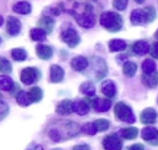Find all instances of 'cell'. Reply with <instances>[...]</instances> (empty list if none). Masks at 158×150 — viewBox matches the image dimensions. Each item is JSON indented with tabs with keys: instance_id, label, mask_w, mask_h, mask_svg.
<instances>
[{
	"instance_id": "1",
	"label": "cell",
	"mask_w": 158,
	"mask_h": 150,
	"mask_svg": "<svg viewBox=\"0 0 158 150\" xmlns=\"http://www.w3.org/2000/svg\"><path fill=\"white\" fill-rule=\"evenodd\" d=\"M79 132H80V128L77 123L68 122V120H60V122H54L52 125H49L48 136L53 141L58 143V141L74 138Z\"/></svg>"
},
{
	"instance_id": "2",
	"label": "cell",
	"mask_w": 158,
	"mask_h": 150,
	"mask_svg": "<svg viewBox=\"0 0 158 150\" xmlns=\"http://www.w3.org/2000/svg\"><path fill=\"white\" fill-rule=\"evenodd\" d=\"M70 12L75 17L79 26H81L84 28H90L95 25V16L91 11L90 5H88V4H77Z\"/></svg>"
},
{
	"instance_id": "3",
	"label": "cell",
	"mask_w": 158,
	"mask_h": 150,
	"mask_svg": "<svg viewBox=\"0 0 158 150\" xmlns=\"http://www.w3.org/2000/svg\"><path fill=\"white\" fill-rule=\"evenodd\" d=\"M100 23L110 32H117L122 27V17L112 11H106L100 15Z\"/></svg>"
},
{
	"instance_id": "4",
	"label": "cell",
	"mask_w": 158,
	"mask_h": 150,
	"mask_svg": "<svg viewBox=\"0 0 158 150\" xmlns=\"http://www.w3.org/2000/svg\"><path fill=\"white\" fill-rule=\"evenodd\" d=\"M114 112L117 119L126 122V123H133L135 122V114L128 105L125 102H117L114 107Z\"/></svg>"
},
{
	"instance_id": "5",
	"label": "cell",
	"mask_w": 158,
	"mask_h": 150,
	"mask_svg": "<svg viewBox=\"0 0 158 150\" xmlns=\"http://www.w3.org/2000/svg\"><path fill=\"white\" fill-rule=\"evenodd\" d=\"M60 38H62V41L64 42V43H67L69 47H75L78 43H79V41H80V38H79V36H78V33H77V31L73 28V27H68V28H65V30H63L62 31V33H60Z\"/></svg>"
},
{
	"instance_id": "6",
	"label": "cell",
	"mask_w": 158,
	"mask_h": 150,
	"mask_svg": "<svg viewBox=\"0 0 158 150\" xmlns=\"http://www.w3.org/2000/svg\"><path fill=\"white\" fill-rule=\"evenodd\" d=\"M40 75L41 74L36 68H25L20 74V79L25 85H31L40 77Z\"/></svg>"
},
{
	"instance_id": "7",
	"label": "cell",
	"mask_w": 158,
	"mask_h": 150,
	"mask_svg": "<svg viewBox=\"0 0 158 150\" xmlns=\"http://www.w3.org/2000/svg\"><path fill=\"white\" fill-rule=\"evenodd\" d=\"M102 146L105 150H121L122 141L116 134H110L102 140Z\"/></svg>"
},
{
	"instance_id": "8",
	"label": "cell",
	"mask_w": 158,
	"mask_h": 150,
	"mask_svg": "<svg viewBox=\"0 0 158 150\" xmlns=\"http://www.w3.org/2000/svg\"><path fill=\"white\" fill-rule=\"evenodd\" d=\"M142 138L152 145H158V130L153 127H146L142 130Z\"/></svg>"
},
{
	"instance_id": "9",
	"label": "cell",
	"mask_w": 158,
	"mask_h": 150,
	"mask_svg": "<svg viewBox=\"0 0 158 150\" xmlns=\"http://www.w3.org/2000/svg\"><path fill=\"white\" fill-rule=\"evenodd\" d=\"M6 31L11 36H16L20 33L21 31V22L14 17V16H9L7 17V21H6Z\"/></svg>"
},
{
	"instance_id": "10",
	"label": "cell",
	"mask_w": 158,
	"mask_h": 150,
	"mask_svg": "<svg viewBox=\"0 0 158 150\" xmlns=\"http://www.w3.org/2000/svg\"><path fill=\"white\" fill-rule=\"evenodd\" d=\"M73 103L70 100H63L60 101L58 105H57V108H56V112L60 116H68L72 112H74L73 109Z\"/></svg>"
},
{
	"instance_id": "11",
	"label": "cell",
	"mask_w": 158,
	"mask_h": 150,
	"mask_svg": "<svg viewBox=\"0 0 158 150\" xmlns=\"http://www.w3.org/2000/svg\"><path fill=\"white\" fill-rule=\"evenodd\" d=\"M91 106L96 112H106L111 107V101L109 98H94Z\"/></svg>"
},
{
	"instance_id": "12",
	"label": "cell",
	"mask_w": 158,
	"mask_h": 150,
	"mask_svg": "<svg viewBox=\"0 0 158 150\" xmlns=\"http://www.w3.org/2000/svg\"><path fill=\"white\" fill-rule=\"evenodd\" d=\"M70 65H72V68H73L75 71H83V70H85V69L88 68L89 60H88L86 58L79 55V57H75V58L72 59Z\"/></svg>"
},
{
	"instance_id": "13",
	"label": "cell",
	"mask_w": 158,
	"mask_h": 150,
	"mask_svg": "<svg viewBox=\"0 0 158 150\" xmlns=\"http://www.w3.org/2000/svg\"><path fill=\"white\" fill-rule=\"evenodd\" d=\"M157 120V112L153 108H146L141 113V122L143 124H153Z\"/></svg>"
},
{
	"instance_id": "14",
	"label": "cell",
	"mask_w": 158,
	"mask_h": 150,
	"mask_svg": "<svg viewBox=\"0 0 158 150\" xmlns=\"http://www.w3.org/2000/svg\"><path fill=\"white\" fill-rule=\"evenodd\" d=\"M36 54L38 58L43 59V60H47L49 59L52 55H53V49L49 47V45H46V44H38L36 47Z\"/></svg>"
},
{
	"instance_id": "15",
	"label": "cell",
	"mask_w": 158,
	"mask_h": 150,
	"mask_svg": "<svg viewBox=\"0 0 158 150\" xmlns=\"http://www.w3.org/2000/svg\"><path fill=\"white\" fill-rule=\"evenodd\" d=\"M131 22L133 25H142L144 22H147V16L144 10L141 9H136L131 12Z\"/></svg>"
},
{
	"instance_id": "16",
	"label": "cell",
	"mask_w": 158,
	"mask_h": 150,
	"mask_svg": "<svg viewBox=\"0 0 158 150\" xmlns=\"http://www.w3.org/2000/svg\"><path fill=\"white\" fill-rule=\"evenodd\" d=\"M64 77V70L59 65H52L49 73V80L52 82H60Z\"/></svg>"
},
{
	"instance_id": "17",
	"label": "cell",
	"mask_w": 158,
	"mask_h": 150,
	"mask_svg": "<svg viewBox=\"0 0 158 150\" xmlns=\"http://www.w3.org/2000/svg\"><path fill=\"white\" fill-rule=\"evenodd\" d=\"M101 92L106 97H114L116 93V86L111 80H105L101 85Z\"/></svg>"
},
{
	"instance_id": "18",
	"label": "cell",
	"mask_w": 158,
	"mask_h": 150,
	"mask_svg": "<svg viewBox=\"0 0 158 150\" xmlns=\"http://www.w3.org/2000/svg\"><path fill=\"white\" fill-rule=\"evenodd\" d=\"M38 27L43 28L47 33H51L53 31V27H54V21L49 16H42L38 20Z\"/></svg>"
},
{
	"instance_id": "19",
	"label": "cell",
	"mask_w": 158,
	"mask_h": 150,
	"mask_svg": "<svg viewBox=\"0 0 158 150\" xmlns=\"http://www.w3.org/2000/svg\"><path fill=\"white\" fill-rule=\"evenodd\" d=\"M142 81L148 86V87H156L158 85V71H153L151 74H144L142 75Z\"/></svg>"
},
{
	"instance_id": "20",
	"label": "cell",
	"mask_w": 158,
	"mask_h": 150,
	"mask_svg": "<svg viewBox=\"0 0 158 150\" xmlns=\"http://www.w3.org/2000/svg\"><path fill=\"white\" fill-rule=\"evenodd\" d=\"M132 50L135 54L137 55H143L146 53H148L149 50V45L146 41H137L133 45H132Z\"/></svg>"
},
{
	"instance_id": "21",
	"label": "cell",
	"mask_w": 158,
	"mask_h": 150,
	"mask_svg": "<svg viewBox=\"0 0 158 150\" xmlns=\"http://www.w3.org/2000/svg\"><path fill=\"white\" fill-rule=\"evenodd\" d=\"M12 10L20 15H27L31 12V5L27 1H20L12 6Z\"/></svg>"
},
{
	"instance_id": "22",
	"label": "cell",
	"mask_w": 158,
	"mask_h": 150,
	"mask_svg": "<svg viewBox=\"0 0 158 150\" xmlns=\"http://www.w3.org/2000/svg\"><path fill=\"white\" fill-rule=\"evenodd\" d=\"M89 108L90 107H89V105L85 101H75L73 103V109L79 116H85L89 112Z\"/></svg>"
},
{
	"instance_id": "23",
	"label": "cell",
	"mask_w": 158,
	"mask_h": 150,
	"mask_svg": "<svg viewBox=\"0 0 158 150\" xmlns=\"http://www.w3.org/2000/svg\"><path fill=\"white\" fill-rule=\"evenodd\" d=\"M30 36H31V39L32 41H36V42H42L46 39V36H47V32L41 28V27H37V28H32L31 32H30Z\"/></svg>"
},
{
	"instance_id": "24",
	"label": "cell",
	"mask_w": 158,
	"mask_h": 150,
	"mask_svg": "<svg viewBox=\"0 0 158 150\" xmlns=\"http://www.w3.org/2000/svg\"><path fill=\"white\" fill-rule=\"evenodd\" d=\"M79 91H80L81 93H84V95L91 97V96L95 95V86H94L93 82H90V81H85V82H83V84L80 85Z\"/></svg>"
},
{
	"instance_id": "25",
	"label": "cell",
	"mask_w": 158,
	"mask_h": 150,
	"mask_svg": "<svg viewBox=\"0 0 158 150\" xmlns=\"http://www.w3.org/2000/svg\"><path fill=\"white\" fill-rule=\"evenodd\" d=\"M109 48L111 52H121L126 48V42L122 39H111L109 42Z\"/></svg>"
},
{
	"instance_id": "26",
	"label": "cell",
	"mask_w": 158,
	"mask_h": 150,
	"mask_svg": "<svg viewBox=\"0 0 158 150\" xmlns=\"http://www.w3.org/2000/svg\"><path fill=\"white\" fill-rule=\"evenodd\" d=\"M14 86V81L7 75H0V90L4 91H11Z\"/></svg>"
},
{
	"instance_id": "27",
	"label": "cell",
	"mask_w": 158,
	"mask_h": 150,
	"mask_svg": "<svg viewBox=\"0 0 158 150\" xmlns=\"http://www.w3.org/2000/svg\"><path fill=\"white\" fill-rule=\"evenodd\" d=\"M28 96H30L31 102H38V101L42 100L43 92H42V90H41L38 86H35V87H31V89H30Z\"/></svg>"
},
{
	"instance_id": "28",
	"label": "cell",
	"mask_w": 158,
	"mask_h": 150,
	"mask_svg": "<svg viewBox=\"0 0 158 150\" xmlns=\"http://www.w3.org/2000/svg\"><path fill=\"white\" fill-rule=\"evenodd\" d=\"M136 70H137V65H136V63H133V61H126V63L123 64L122 71H123V74H125L126 76L132 77V76L136 74Z\"/></svg>"
},
{
	"instance_id": "29",
	"label": "cell",
	"mask_w": 158,
	"mask_h": 150,
	"mask_svg": "<svg viewBox=\"0 0 158 150\" xmlns=\"http://www.w3.org/2000/svg\"><path fill=\"white\" fill-rule=\"evenodd\" d=\"M120 133H121V136H122V138H125V139H127V140H131V139H135V138L137 136L138 130H137V128H135V127H128V128L122 129Z\"/></svg>"
},
{
	"instance_id": "30",
	"label": "cell",
	"mask_w": 158,
	"mask_h": 150,
	"mask_svg": "<svg viewBox=\"0 0 158 150\" xmlns=\"http://www.w3.org/2000/svg\"><path fill=\"white\" fill-rule=\"evenodd\" d=\"M16 101L20 106H28L31 100H30V96H28V92H25V91H20L17 95H16Z\"/></svg>"
},
{
	"instance_id": "31",
	"label": "cell",
	"mask_w": 158,
	"mask_h": 150,
	"mask_svg": "<svg viewBox=\"0 0 158 150\" xmlns=\"http://www.w3.org/2000/svg\"><path fill=\"white\" fill-rule=\"evenodd\" d=\"M11 57L17 61H23L27 58V53L22 48H15L11 50Z\"/></svg>"
},
{
	"instance_id": "32",
	"label": "cell",
	"mask_w": 158,
	"mask_h": 150,
	"mask_svg": "<svg viewBox=\"0 0 158 150\" xmlns=\"http://www.w3.org/2000/svg\"><path fill=\"white\" fill-rule=\"evenodd\" d=\"M142 70L144 74H151V73L156 71V63L152 59H146L142 63Z\"/></svg>"
},
{
	"instance_id": "33",
	"label": "cell",
	"mask_w": 158,
	"mask_h": 150,
	"mask_svg": "<svg viewBox=\"0 0 158 150\" xmlns=\"http://www.w3.org/2000/svg\"><path fill=\"white\" fill-rule=\"evenodd\" d=\"M93 123H94V125L96 127L98 132H105V130L109 129V127H110V122H109L107 119H96V120H94Z\"/></svg>"
},
{
	"instance_id": "34",
	"label": "cell",
	"mask_w": 158,
	"mask_h": 150,
	"mask_svg": "<svg viewBox=\"0 0 158 150\" xmlns=\"http://www.w3.org/2000/svg\"><path fill=\"white\" fill-rule=\"evenodd\" d=\"M11 70H12V66H11L10 61L6 58L0 57V73L9 74V73H11Z\"/></svg>"
},
{
	"instance_id": "35",
	"label": "cell",
	"mask_w": 158,
	"mask_h": 150,
	"mask_svg": "<svg viewBox=\"0 0 158 150\" xmlns=\"http://www.w3.org/2000/svg\"><path fill=\"white\" fill-rule=\"evenodd\" d=\"M83 132L86 133V134H89V135H94V134L98 132V129H96V127L94 125V123H85V124L83 125Z\"/></svg>"
},
{
	"instance_id": "36",
	"label": "cell",
	"mask_w": 158,
	"mask_h": 150,
	"mask_svg": "<svg viewBox=\"0 0 158 150\" xmlns=\"http://www.w3.org/2000/svg\"><path fill=\"white\" fill-rule=\"evenodd\" d=\"M144 12H146V16H147V22H152L154 18H156V10L152 7V6H147L143 9Z\"/></svg>"
},
{
	"instance_id": "37",
	"label": "cell",
	"mask_w": 158,
	"mask_h": 150,
	"mask_svg": "<svg viewBox=\"0 0 158 150\" xmlns=\"http://www.w3.org/2000/svg\"><path fill=\"white\" fill-rule=\"evenodd\" d=\"M127 2H128V0H114V1H112V5H114V7H115L116 10L122 11V10L126 9Z\"/></svg>"
},
{
	"instance_id": "38",
	"label": "cell",
	"mask_w": 158,
	"mask_h": 150,
	"mask_svg": "<svg viewBox=\"0 0 158 150\" xmlns=\"http://www.w3.org/2000/svg\"><path fill=\"white\" fill-rule=\"evenodd\" d=\"M7 112H9V106H7V103L0 101V120L7 114Z\"/></svg>"
},
{
	"instance_id": "39",
	"label": "cell",
	"mask_w": 158,
	"mask_h": 150,
	"mask_svg": "<svg viewBox=\"0 0 158 150\" xmlns=\"http://www.w3.org/2000/svg\"><path fill=\"white\" fill-rule=\"evenodd\" d=\"M149 53H151V55H152L153 58L158 59V42H156V43H154V44L151 47Z\"/></svg>"
},
{
	"instance_id": "40",
	"label": "cell",
	"mask_w": 158,
	"mask_h": 150,
	"mask_svg": "<svg viewBox=\"0 0 158 150\" xmlns=\"http://www.w3.org/2000/svg\"><path fill=\"white\" fill-rule=\"evenodd\" d=\"M128 150H144L143 149V145L142 144H133L128 148Z\"/></svg>"
},
{
	"instance_id": "41",
	"label": "cell",
	"mask_w": 158,
	"mask_h": 150,
	"mask_svg": "<svg viewBox=\"0 0 158 150\" xmlns=\"http://www.w3.org/2000/svg\"><path fill=\"white\" fill-rule=\"evenodd\" d=\"M73 150H90V148L86 144H81V145H77L73 148Z\"/></svg>"
},
{
	"instance_id": "42",
	"label": "cell",
	"mask_w": 158,
	"mask_h": 150,
	"mask_svg": "<svg viewBox=\"0 0 158 150\" xmlns=\"http://www.w3.org/2000/svg\"><path fill=\"white\" fill-rule=\"evenodd\" d=\"M27 150H43V148H42L41 145H33V146L28 148Z\"/></svg>"
},
{
	"instance_id": "43",
	"label": "cell",
	"mask_w": 158,
	"mask_h": 150,
	"mask_svg": "<svg viewBox=\"0 0 158 150\" xmlns=\"http://www.w3.org/2000/svg\"><path fill=\"white\" fill-rule=\"evenodd\" d=\"M4 23V18H2V16H0V26Z\"/></svg>"
},
{
	"instance_id": "44",
	"label": "cell",
	"mask_w": 158,
	"mask_h": 150,
	"mask_svg": "<svg viewBox=\"0 0 158 150\" xmlns=\"http://www.w3.org/2000/svg\"><path fill=\"white\" fill-rule=\"evenodd\" d=\"M135 1H136V2H137V4H142V2H143V1H144V0H135Z\"/></svg>"
},
{
	"instance_id": "45",
	"label": "cell",
	"mask_w": 158,
	"mask_h": 150,
	"mask_svg": "<svg viewBox=\"0 0 158 150\" xmlns=\"http://www.w3.org/2000/svg\"><path fill=\"white\" fill-rule=\"evenodd\" d=\"M156 38H158V31H157V33H156Z\"/></svg>"
},
{
	"instance_id": "46",
	"label": "cell",
	"mask_w": 158,
	"mask_h": 150,
	"mask_svg": "<svg viewBox=\"0 0 158 150\" xmlns=\"http://www.w3.org/2000/svg\"><path fill=\"white\" fill-rule=\"evenodd\" d=\"M1 97H2V96H1V93H0V101H1Z\"/></svg>"
},
{
	"instance_id": "47",
	"label": "cell",
	"mask_w": 158,
	"mask_h": 150,
	"mask_svg": "<svg viewBox=\"0 0 158 150\" xmlns=\"http://www.w3.org/2000/svg\"><path fill=\"white\" fill-rule=\"evenodd\" d=\"M53 150H62V149H53Z\"/></svg>"
},
{
	"instance_id": "48",
	"label": "cell",
	"mask_w": 158,
	"mask_h": 150,
	"mask_svg": "<svg viewBox=\"0 0 158 150\" xmlns=\"http://www.w3.org/2000/svg\"><path fill=\"white\" fill-rule=\"evenodd\" d=\"M0 42H1V39H0Z\"/></svg>"
}]
</instances>
